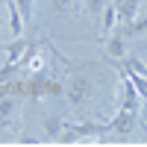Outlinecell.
I'll return each instance as SVG.
<instances>
[{
    "label": "cell",
    "mask_w": 147,
    "mask_h": 147,
    "mask_svg": "<svg viewBox=\"0 0 147 147\" xmlns=\"http://www.w3.org/2000/svg\"><path fill=\"white\" fill-rule=\"evenodd\" d=\"M94 91H97L94 77H91L88 71H77V74L71 77L68 88H65V97H68V103H71L74 109H85V103L94 97Z\"/></svg>",
    "instance_id": "obj_1"
},
{
    "label": "cell",
    "mask_w": 147,
    "mask_h": 147,
    "mask_svg": "<svg viewBox=\"0 0 147 147\" xmlns=\"http://www.w3.org/2000/svg\"><path fill=\"white\" fill-rule=\"evenodd\" d=\"M62 94H65V85L56 77H47L44 71L27 77V97L30 100H47V97H62Z\"/></svg>",
    "instance_id": "obj_2"
},
{
    "label": "cell",
    "mask_w": 147,
    "mask_h": 147,
    "mask_svg": "<svg viewBox=\"0 0 147 147\" xmlns=\"http://www.w3.org/2000/svg\"><path fill=\"white\" fill-rule=\"evenodd\" d=\"M103 132H109V124H91V121H85V124H71V121H65L62 132H59V144H74V141H85V138H97L103 136Z\"/></svg>",
    "instance_id": "obj_3"
},
{
    "label": "cell",
    "mask_w": 147,
    "mask_h": 147,
    "mask_svg": "<svg viewBox=\"0 0 147 147\" xmlns=\"http://www.w3.org/2000/svg\"><path fill=\"white\" fill-rule=\"evenodd\" d=\"M138 124V112H132V109H121L118 106V115L109 121V132H115L118 138H127L132 129Z\"/></svg>",
    "instance_id": "obj_4"
},
{
    "label": "cell",
    "mask_w": 147,
    "mask_h": 147,
    "mask_svg": "<svg viewBox=\"0 0 147 147\" xmlns=\"http://www.w3.org/2000/svg\"><path fill=\"white\" fill-rule=\"evenodd\" d=\"M103 50H106L109 59H127V35L121 32V27H115L103 38Z\"/></svg>",
    "instance_id": "obj_5"
},
{
    "label": "cell",
    "mask_w": 147,
    "mask_h": 147,
    "mask_svg": "<svg viewBox=\"0 0 147 147\" xmlns=\"http://www.w3.org/2000/svg\"><path fill=\"white\" fill-rule=\"evenodd\" d=\"M18 109H21V97H0V127H3V129L15 127Z\"/></svg>",
    "instance_id": "obj_6"
},
{
    "label": "cell",
    "mask_w": 147,
    "mask_h": 147,
    "mask_svg": "<svg viewBox=\"0 0 147 147\" xmlns=\"http://www.w3.org/2000/svg\"><path fill=\"white\" fill-rule=\"evenodd\" d=\"M121 109H132V112L141 109V97H138V91L132 88V82L124 74H121Z\"/></svg>",
    "instance_id": "obj_7"
},
{
    "label": "cell",
    "mask_w": 147,
    "mask_h": 147,
    "mask_svg": "<svg viewBox=\"0 0 147 147\" xmlns=\"http://www.w3.org/2000/svg\"><path fill=\"white\" fill-rule=\"evenodd\" d=\"M0 97H27V77H12L0 82Z\"/></svg>",
    "instance_id": "obj_8"
},
{
    "label": "cell",
    "mask_w": 147,
    "mask_h": 147,
    "mask_svg": "<svg viewBox=\"0 0 147 147\" xmlns=\"http://www.w3.org/2000/svg\"><path fill=\"white\" fill-rule=\"evenodd\" d=\"M118 24H121V15H118V6L112 3V0H109V3L103 6V12H100V27H103V32L109 35V32H112V30L118 27Z\"/></svg>",
    "instance_id": "obj_9"
},
{
    "label": "cell",
    "mask_w": 147,
    "mask_h": 147,
    "mask_svg": "<svg viewBox=\"0 0 147 147\" xmlns=\"http://www.w3.org/2000/svg\"><path fill=\"white\" fill-rule=\"evenodd\" d=\"M62 127H65V115H62V112H50V115H44V132H47V138H50V141L59 138Z\"/></svg>",
    "instance_id": "obj_10"
},
{
    "label": "cell",
    "mask_w": 147,
    "mask_h": 147,
    "mask_svg": "<svg viewBox=\"0 0 147 147\" xmlns=\"http://www.w3.org/2000/svg\"><path fill=\"white\" fill-rule=\"evenodd\" d=\"M118 27H121V24H118ZM121 32H124V35H147V9L138 12L129 24H124V30H121Z\"/></svg>",
    "instance_id": "obj_11"
},
{
    "label": "cell",
    "mask_w": 147,
    "mask_h": 147,
    "mask_svg": "<svg viewBox=\"0 0 147 147\" xmlns=\"http://www.w3.org/2000/svg\"><path fill=\"white\" fill-rule=\"evenodd\" d=\"M47 6H50L53 15H77L80 12V0H47Z\"/></svg>",
    "instance_id": "obj_12"
},
{
    "label": "cell",
    "mask_w": 147,
    "mask_h": 147,
    "mask_svg": "<svg viewBox=\"0 0 147 147\" xmlns=\"http://www.w3.org/2000/svg\"><path fill=\"white\" fill-rule=\"evenodd\" d=\"M6 9H9V30H12V35H18L24 32V18H21V12H18V6H15V0H6Z\"/></svg>",
    "instance_id": "obj_13"
},
{
    "label": "cell",
    "mask_w": 147,
    "mask_h": 147,
    "mask_svg": "<svg viewBox=\"0 0 147 147\" xmlns=\"http://www.w3.org/2000/svg\"><path fill=\"white\" fill-rule=\"evenodd\" d=\"M121 74H124V77L132 82V88L138 91V97H141V100H147V77H144V74H136V71H129V68H124Z\"/></svg>",
    "instance_id": "obj_14"
},
{
    "label": "cell",
    "mask_w": 147,
    "mask_h": 147,
    "mask_svg": "<svg viewBox=\"0 0 147 147\" xmlns=\"http://www.w3.org/2000/svg\"><path fill=\"white\" fill-rule=\"evenodd\" d=\"M141 12V0H124V3L118 6V15H121V24H129Z\"/></svg>",
    "instance_id": "obj_15"
},
{
    "label": "cell",
    "mask_w": 147,
    "mask_h": 147,
    "mask_svg": "<svg viewBox=\"0 0 147 147\" xmlns=\"http://www.w3.org/2000/svg\"><path fill=\"white\" fill-rule=\"evenodd\" d=\"M27 44H30V41H24L21 35H18L15 41H9V44H6V59H9L12 65H18V59L24 56V50H27Z\"/></svg>",
    "instance_id": "obj_16"
},
{
    "label": "cell",
    "mask_w": 147,
    "mask_h": 147,
    "mask_svg": "<svg viewBox=\"0 0 147 147\" xmlns=\"http://www.w3.org/2000/svg\"><path fill=\"white\" fill-rule=\"evenodd\" d=\"M15 6H18V12H21L24 24H27V21L32 18V12H35V0H15Z\"/></svg>",
    "instance_id": "obj_17"
},
{
    "label": "cell",
    "mask_w": 147,
    "mask_h": 147,
    "mask_svg": "<svg viewBox=\"0 0 147 147\" xmlns=\"http://www.w3.org/2000/svg\"><path fill=\"white\" fill-rule=\"evenodd\" d=\"M82 3H85V12H88L91 18H100V12H103V6L109 0H82Z\"/></svg>",
    "instance_id": "obj_18"
},
{
    "label": "cell",
    "mask_w": 147,
    "mask_h": 147,
    "mask_svg": "<svg viewBox=\"0 0 147 147\" xmlns=\"http://www.w3.org/2000/svg\"><path fill=\"white\" fill-rule=\"evenodd\" d=\"M12 77H18V65L6 62L3 68H0V82H3V80H12Z\"/></svg>",
    "instance_id": "obj_19"
},
{
    "label": "cell",
    "mask_w": 147,
    "mask_h": 147,
    "mask_svg": "<svg viewBox=\"0 0 147 147\" xmlns=\"http://www.w3.org/2000/svg\"><path fill=\"white\" fill-rule=\"evenodd\" d=\"M18 141H21V144H38V138H32V136H21Z\"/></svg>",
    "instance_id": "obj_20"
},
{
    "label": "cell",
    "mask_w": 147,
    "mask_h": 147,
    "mask_svg": "<svg viewBox=\"0 0 147 147\" xmlns=\"http://www.w3.org/2000/svg\"><path fill=\"white\" fill-rule=\"evenodd\" d=\"M112 3H115V6H121V3H124V0H112Z\"/></svg>",
    "instance_id": "obj_21"
},
{
    "label": "cell",
    "mask_w": 147,
    "mask_h": 147,
    "mask_svg": "<svg viewBox=\"0 0 147 147\" xmlns=\"http://www.w3.org/2000/svg\"><path fill=\"white\" fill-rule=\"evenodd\" d=\"M3 3H6V0H0V6H3Z\"/></svg>",
    "instance_id": "obj_22"
},
{
    "label": "cell",
    "mask_w": 147,
    "mask_h": 147,
    "mask_svg": "<svg viewBox=\"0 0 147 147\" xmlns=\"http://www.w3.org/2000/svg\"><path fill=\"white\" fill-rule=\"evenodd\" d=\"M141 3H144V6H147V0H141Z\"/></svg>",
    "instance_id": "obj_23"
}]
</instances>
